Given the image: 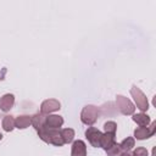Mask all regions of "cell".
<instances>
[{"mask_svg":"<svg viewBox=\"0 0 156 156\" xmlns=\"http://www.w3.org/2000/svg\"><path fill=\"white\" fill-rule=\"evenodd\" d=\"M38 132V135L41 140H44L45 143L48 144H52L55 146H62L65 143H63V139L61 136V132L57 130V129H52V128H49L46 126H44L43 128H40Z\"/></svg>","mask_w":156,"mask_h":156,"instance_id":"cell-1","label":"cell"},{"mask_svg":"<svg viewBox=\"0 0 156 156\" xmlns=\"http://www.w3.org/2000/svg\"><path fill=\"white\" fill-rule=\"evenodd\" d=\"M99 117V108L94 105H87L83 107L82 112H80V119L84 124L87 126H91L96 122Z\"/></svg>","mask_w":156,"mask_h":156,"instance_id":"cell-2","label":"cell"},{"mask_svg":"<svg viewBox=\"0 0 156 156\" xmlns=\"http://www.w3.org/2000/svg\"><path fill=\"white\" fill-rule=\"evenodd\" d=\"M130 94L136 104V107L140 110V111H147L149 108V102H147V99L145 96V94L136 87V85H133L132 89H130Z\"/></svg>","mask_w":156,"mask_h":156,"instance_id":"cell-3","label":"cell"},{"mask_svg":"<svg viewBox=\"0 0 156 156\" xmlns=\"http://www.w3.org/2000/svg\"><path fill=\"white\" fill-rule=\"evenodd\" d=\"M116 104H117V107L118 110L123 113V115H133L134 113V105L132 104V101L127 98H124L123 95H117L116 96Z\"/></svg>","mask_w":156,"mask_h":156,"instance_id":"cell-4","label":"cell"},{"mask_svg":"<svg viewBox=\"0 0 156 156\" xmlns=\"http://www.w3.org/2000/svg\"><path fill=\"white\" fill-rule=\"evenodd\" d=\"M156 130V122H152L150 127H139L134 130V136L138 140H144L155 134Z\"/></svg>","mask_w":156,"mask_h":156,"instance_id":"cell-5","label":"cell"},{"mask_svg":"<svg viewBox=\"0 0 156 156\" xmlns=\"http://www.w3.org/2000/svg\"><path fill=\"white\" fill-rule=\"evenodd\" d=\"M85 136L88 139V141L95 146V147H100V141H101V136H102V133L94 128V127H89L87 130H85Z\"/></svg>","mask_w":156,"mask_h":156,"instance_id":"cell-6","label":"cell"},{"mask_svg":"<svg viewBox=\"0 0 156 156\" xmlns=\"http://www.w3.org/2000/svg\"><path fill=\"white\" fill-rule=\"evenodd\" d=\"M61 108V104L58 100L56 99H48L45 101L41 102L40 105V111L41 113H50V112H54V111H57Z\"/></svg>","mask_w":156,"mask_h":156,"instance_id":"cell-7","label":"cell"},{"mask_svg":"<svg viewBox=\"0 0 156 156\" xmlns=\"http://www.w3.org/2000/svg\"><path fill=\"white\" fill-rule=\"evenodd\" d=\"M15 104V96L13 94H5L0 98V108L4 112H7L12 108Z\"/></svg>","mask_w":156,"mask_h":156,"instance_id":"cell-8","label":"cell"},{"mask_svg":"<svg viewBox=\"0 0 156 156\" xmlns=\"http://www.w3.org/2000/svg\"><path fill=\"white\" fill-rule=\"evenodd\" d=\"M63 124V118L58 115H50L45 117V126L52 129H57Z\"/></svg>","mask_w":156,"mask_h":156,"instance_id":"cell-9","label":"cell"},{"mask_svg":"<svg viewBox=\"0 0 156 156\" xmlns=\"http://www.w3.org/2000/svg\"><path fill=\"white\" fill-rule=\"evenodd\" d=\"M71 156H87V145L83 140H76L73 143Z\"/></svg>","mask_w":156,"mask_h":156,"instance_id":"cell-10","label":"cell"},{"mask_svg":"<svg viewBox=\"0 0 156 156\" xmlns=\"http://www.w3.org/2000/svg\"><path fill=\"white\" fill-rule=\"evenodd\" d=\"M29 124H32V116L22 115L15 119V127L18 129H26L27 127H29Z\"/></svg>","mask_w":156,"mask_h":156,"instance_id":"cell-11","label":"cell"},{"mask_svg":"<svg viewBox=\"0 0 156 156\" xmlns=\"http://www.w3.org/2000/svg\"><path fill=\"white\" fill-rule=\"evenodd\" d=\"M113 144H116L115 141V134L111 133H105L101 136V141H100V147H104L105 150L110 149Z\"/></svg>","mask_w":156,"mask_h":156,"instance_id":"cell-12","label":"cell"},{"mask_svg":"<svg viewBox=\"0 0 156 156\" xmlns=\"http://www.w3.org/2000/svg\"><path fill=\"white\" fill-rule=\"evenodd\" d=\"M133 121L140 127H147V124L150 123V116H147L146 113H136L133 116Z\"/></svg>","mask_w":156,"mask_h":156,"instance_id":"cell-13","label":"cell"},{"mask_svg":"<svg viewBox=\"0 0 156 156\" xmlns=\"http://www.w3.org/2000/svg\"><path fill=\"white\" fill-rule=\"evenodd\" d=\"M32 126L37 130L43 128L45 126V116H43V113H37V115L32 116Z\"/></svg>","mask_w":156,"mask_h":156,"instance_id":"cell-14","label":"cell"},{"mask_svg":"<svg viewBox=\"0 0 156 156\" xmlns=\"http://www.w3.org/2000/svg\"><path fill=\"white\" fill-rule=\"evenodd\" d=\"M15 128V119L12 116H5L2 119V129L5 132H11Z\"/></svg>","mask_w":156,"mask_h":156,"instance_id":"cell-15","label":"cell"},{"mask_svg":"<svg viewBox=\"0 0 156 156\" xmlns=\"http://www.w3.org/2000/svg\"><path fill=\"white\" fill-rule=\"evenodd\" d=\"M61 136L63 139V143H71L74 138V130L72 128H65L61 130Z\"/></svg>","mask_w":156,"mask_h":156,"instance_id":"cell-16","label":"cell"},{"mask_svg":"<svg viewBox=\"0 0 156 156\" xmlns=\"http://www.w3.org/2000/svg\"><path fill=\"white\" fill-rule=\"evenodd\" d=\"M134 144H135V141H134V138H132V136H128L127 139H124L119 145H121V147H122V150H123V152H126V151H129V150H132L133 147H134Z\"/></svg>","mask_w":156,"mask_h":156,"instance_id":"cell-17","label":"cell"},{"mask_svg":"<svg viewBox=\"0 0 156 156\" xmlns=\"http://www.w3.org/2000/svg\"><path fill=\"white\" fill-rule=\"evenodd\" d=\"M106 152L108 156H121L123 154V150H122L119 144H113L110 149L106 150Z\"/></svg>","mask_w":156,"mask_h":156,"instance_id":"cell-18","label":"cell"},{"mask_svg":"<svg viewBox=\"0 0 156 156\" xmlns=\"http://www.w3.org/2000/svg\"><path fill=\"white\" fill-rule=\"evenodd\" d=\"M104 129H105V133H111V134H116V130H117V124L113 122V121H108L104 124Z\"/></svg>","mask_w":156,"mask_h":156,"instance_id":"cell-19","label":"cell"},{"mask_svg":"<svg viewBox=\"0 0 156 156\" xmlns=\"http://www.w3.org/2000/svg\"><path fill=\"white\" fill-rule=\"evenodd\" d=\"M132 155L133 156H147V150L145 147H136Z\"/></svg>","mask_w":156,"mask_h":156,"instance_id":"cell-20","label":"cell"},{"mask_svg":"<svg viewBox=\"0 0 156 156\" xmlns=\"http://www.w3.org/2000/svg\"><path fill=\"white\" fill-rule=\"evenodd\" d=\"M121 156H133V155H132V154H130L129 151H126V152H123V154H122Z\"/></svg>","mask_w":156,"mask_h":156,"instance_id":"cell-21","label":"cell"},{"mask_svg":"<svg viewBox=\"0 0 156 156\" xmlns=\"http://www.w3.org/2000/svg\"><path fill=\"white\" fill-rule=\"evenodd\" d=\"M2 77H4V73H2V74L0 73V79H2Z\"/></svg>","mask_w":156,"mask_h":156,"instance_id":"cell-22","label":"cell"},{"mask_svg":"<svg viewBox=\"0 0 156 156\" xmlns=\"http://www.w3.org/2000/svg\"><path fill=\"white\" fill-rule=\"evenodd\" d=\"M1 139H2V134H0V140H1Z\"/></svg>","mask_w":156,"mask_h":156,"instance_id":"cell-23","label":"cell"}]
</instances>
